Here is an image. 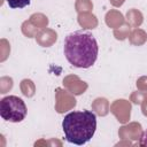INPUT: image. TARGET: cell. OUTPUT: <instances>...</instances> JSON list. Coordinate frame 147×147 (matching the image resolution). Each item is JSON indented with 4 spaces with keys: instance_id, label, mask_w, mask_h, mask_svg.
<instances>
[{
    "instance_id": "cell-1",
    "label": "cell",
    "mask_w": 147,
    "mask_h": 147,
    "mask_svg": "<svg viewBox=\"0 0 147 147\" xmlns=\"http://www.w3.org/2000/svg\"><path fill=\"white\" fill-rule=\"evenodd\" d=\"M63 51L70 64L76 68L87 69L95 63L99 46L92 34L77 31L65 37Z\"/></svg>"
},
{
    "instance_id": "cell-2",
    "label": "cell",
    "mask_w": 147,
    "mask_h": 147,
    "mask_svg": "<svg viewBox=\"0 0 147 147\" xmlns=\"http://www.w3.org/2000/svg\"><path fill=\"white\" fill-rule=\"evenodd\" d=\"M96 115L91 110L71 111L62 121V130L68 142L82 146L95 133Z\"/></svg>"
},
{
    "instance_id": "cell-3",
    "label": "cell",
    "mask_w": 147,
    "mask_h": 147,
    "mask_svg": "<svg viewBox=\"0 0 147 147\" xmlns=\"http://www.w3.org/2000/svg\"><path fill=\"white\" fill-rule=\"evenodd\" d=\"M28 113L24 101L16 95L5 96L0 102V115L5 121L17 123L25 118Z\"/></svg>"
},
{
    "instance_id": "cell-4",
    "label": "cell",
    "mask_w": 147,
    "mask_h": 147,
    "mask_svg": "<svg viewBox=\"0 0 147 147\" xmlns=\"http://www.w3.org/2000/svg\"><path fill=\"white\" fill-rule=\"evenodd\" d=\"M7 3L10 8L21 9V8H24L25 6H28L30 3V0H7Z\"/></svg>"
},
{
    "instance_id": "cell-5",
    "label": "cell",
    "mask_w": 147,
    "mask_h": 147,
    "mask_svg": "<svg viewBox=\"0 0 147 147\" xmlns=\"http://www.w3.org/2000/svg\"><path fill=\"white\" fill-rule=\"evenodd\" d=\"M139 145H140V146H147V130H146V131H144V133L141 134V138H140Z\"/></svg>"
}]
</instances>
